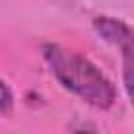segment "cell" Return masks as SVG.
Instances as JSON below:
<instances>
[{
  "mask_svg": "<svg viewBox=\"0 0 134 134\" xmlns=\"http://www.w3.org/2000/svg\"><path fill=\"white\" fill-rule=\"evenodd\" d=\"M44 59L50 65V71L54 73V77L88 105L96 109H109L115 103L113 84L86 57L69 48H63L59 44H46Z\"/></svg>",
  "mask_w": 134,
  "mask_h": 134,
  "instance_id": "6da1fadb",
  "label": "cell"
},
{
  "mask_svg": "<svg viewBox=\"0 0 134 134\" xmlns=\"http://www.w3.org/2000/svg\"><path fill=\"white\" fill-rule=\"evenodd\" d=\"M94 29L107 42L117 44L124 50H132V31L126 23H121L117 19H111V17H96L94 19Z\"/></svg>",
  "mask_w": 134,
  "mask_h": 134,
  "instance_id": "7a4b0ae2",
  "label": "cell"
},
{
  "mask_svg": "<svg viewBox=\"0 0 134 134\" xmlns=\"http://www.w3.org/2000/svg\"><path fill=\"white\" fill-rule=\"evenodd\" d=\"M10 105H13V94H10L8 86L0 80V115L8 113L10 111Z\"/></svg>",
  "mask_w": 134,
  "mask_h": 134,
  "instance_id": "3957f363",
  "label": "cell"
},
{
  "mask_svg": "<svg viewBox=\"0 0 134 134\" xmlns=\"http://www.w3.org/2000/svg\"><path fill=\"white\" fill-rule=\"evenodd\" d=\"M75 134H96V132H94V130H77Z\"/></svg>",
  "mask_w": 134,
  "mask_h": 134,
  "instance_id": "277c9868",
  "label": "cell"
}]
</instances>
